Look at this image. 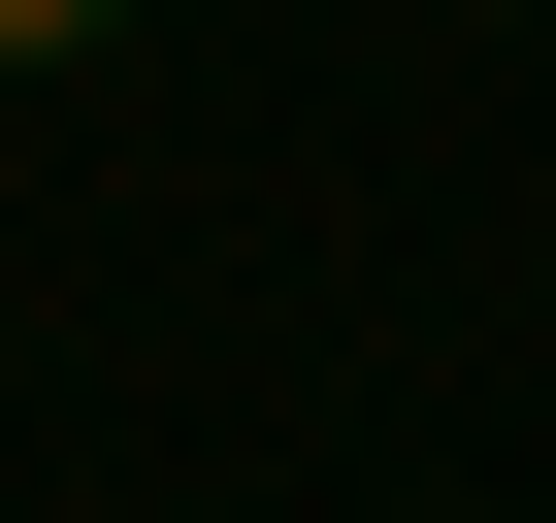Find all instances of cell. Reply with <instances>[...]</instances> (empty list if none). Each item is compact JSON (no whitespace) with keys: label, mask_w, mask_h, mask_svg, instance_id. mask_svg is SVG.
<instances>
[{"label":"cell","mask_w":556,"mask_h":523,"mask_svg":"<svg viewBox=\"0 0 556 523\" xmlns=\"http://www.w3.org/2000/svg\"><path fill=\"white\" fill-rule=\"evenodd\" d=\"M99 34H131V0H0V66H99Z\"/></svg>","instance_id":"obj_1"}]
</instances>
